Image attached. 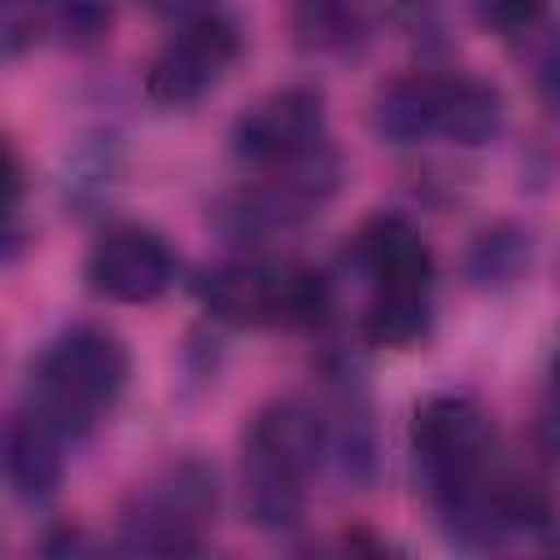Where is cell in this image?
<instances>
[{
    "instance_id": "obj_1",
    "label": "cell",
    "mask_w": 560,
    "mask_h": 560,
    "mask_svg": "<svg viewBox=\"0 0 560 560\" xmlns=\"http://www.w3.org/2000/svg\"><path fill=\"white\" fill-rule=\"evenodd\" d=\"M328 451V424L298 398L267 402L241 446V499L262 534H289L306 512V481Z\"/></svg>"
},
{
    "instance_id": "obj_2",
    "label": "cell",
    "mask_w": 560,
    "mask_h": 560,
    "mask_svg": "<svg viewBox=\"0 0 560 560\" xmlns=\"http://www.w3.org/2000/svg\"><path fill=\"white\" fill-rule=\"evenodd\" d=\"M201 306L232 328H315L332 311V289L298 262L232 258L197 276Z\"/></svg>"
},
{
    "instance_id": "obj_3",
    "label": "cell",
    "mask_w": 560,
    "mask_h": 560,
    "mask_svg": "<svg viewBox=\"0 0 560 560\" xmlns=\"http://www.w3.org/2000/svg\"><path fill=\"white\" fill-rule=\"evenodd\" d=\"M127 346L96 324H74L44 346L31 376V407L44 411L57 429H92L127 385Z\"/></svg>"
},
{
    "instance_id": "obj_4",
    "label": "cell",
    "mask_w": 560,
    "mask_h": 560,
    "mask_svg": "<svg viewBox=\"0 0 560 560\" xmlns=\"http://www.w3.org/2000/svg\"><path fill=\"white\" fill-rule=\"evenodd\" d=\"M411 451H416L420 481H424L433 508L442 512V508L477 494L490 481L494 424H490V416L477 398L433 394L416 407Z\"/></svg>"
},
{
    "instance_id": "obj_5",
    "label": "cell",
    "mask_w": 560,
    "mask_h": 560,
    "mask_svg": "<svg viewBox=\"0 0 560 560\" xmlns=\"http://www.w3.org/2000/svg\"><path fill=\"white\" fill-rule=\"evenodd\" d=\"M219 486L201 459H179L140 481L118 521V547L136 556H188L201 551L214 521Z\"/></svg>"
},
{
    "instance_id": "obj_6",
    "label": "cell",
    "mask_w": 560,
    "mask_h": 560,
    "mask_svg": "<svg viewBox=\"0 0 560 560\" xmlns=\"http://www.w3.org/2000/svg\"><path fill=\"white\" fill-rule=\"evenodd\" d=\"M341 184V158L328 149V140L284 166H271L267 179L245 184L223 197L219 228L232 241H267L284 236L298 223H306Z\"/></svg>"
},
{
    "instance_id": "obj_7",
    "label": "cell",
    "mask_w": 560,
    "mask_h": 560,
    "mask_svg": "<svg viewBox=\"0 0 560 560\" xmlns=\"http://www.w3.org/2000/svg\"><path fill=\"white\" fill-rule=\"evenodd\" d=\"M236 52H241V35L228 18L201 13L192 22H179V31L149 61L144 92L158 105H192L210 88H219V79L236 61Z\"/></svg>"
},
{
    "instance_id": "obj_8",
    "label": "cell",
    "mask_w": 560,
    "mask_h": 560,
    "mask_svg": "<svg viewBox=\"0 0 560 560\" xmlns=\"http://www.w3.org/2000/svg\"><path fill=\"white\" fill-rule=\"evenodd\" d=\"M88 284L92 293L122 302V306H144L153 298H162L175 280V254L166 245L162 232H153L149 223H109L88 254Z\"/></svg>"
},
{
    "instance_id": "obj_9",
    "label": "cell",
    "mask_w": 560,
    "mask_h": 560,
    "mask_svg": "<svg viewBox=\"0 0 560 560\" xmlns=\"http://www.w3.org/2000/svg\"><path fill=\"white\" fill-rule=\"evenodd\" d=\"M319 144H324V96L302 83L267 92L232 127V153L258 171L284 166Z\"/></svg>"
},
{
    "instance_id": "obj_10",
    "label": "cell",
    "mask_w": 560,
    "mask_h": 560,
    "mask_svg": "<svg viewBox=\"0 0 560 560\" xmlns=\"http://www.w3.org/2000/svg\"><path fill=\"white\" fill-rule=\"evenodd\" d=\"M350 258L372 280V289H433V249L407 214H372L354 232Z\"/></svg>"
},
{
    "instance_id": "obj_11",
    "label": "cell",
    "mask_w": 560,
    "mask_h": 560,
    "mask_svg": "<svg viewBox=\"0 0 560 560\" xmlns=\"http://www.w3.org/2000/svg\"><path fill=\"white\" fill-rule=\"evenodd\" d=\"M66 429H57L44 411L22 407L4 424V477L9 490L22 503H48L61 486L66 455H61Z\"/></svg>"
},
{
    "instance_id": "obj_12",
    "label": "cell",
    "mask_w": 560,
    "mask_h": 560,
    "mask_svg": "<svg viewBox=\"0 0 560 560\" xmlns=\"http://www.w3.org/2000/svg\"><path fill=\"white\" fill-rule=\"evenodd\" d=\"M503 131V96L494 83L472 74H438V136L477 149Z\"/></svg>"
},
{
    "instance_id": "obj_13",
    "label": "cell",
    "mask_w": 560,
    "mask_h": 560,
    "mask_svg": "<svg viewBox=\"0 0 560 560\" xmlns=\"http://www.w3.org/2000/svg\"><path fill=\"white\" fill-rule=\"evenodd\" d=\"M372 127L389 144H420L438 136V74H398L376 92Z\"/></svg>"
},
{
    "instance_id": "obj_14",
    "label": "cell",
    "mask_w": 560,
    "mask_h": 560,
    "mask_svg": "<svg viewBox=\"0 0 560 560\" xmlns=\"http://www.w3.org/2000/svg\"><path fill=\"white\" fill-rule=\"evenodd\" d=\"M433 328V289H372L363 332L372 346H416Z\"/></svg>"
},
{
    "instance_id": "obj_15",
    "label": "cell",
    "mask_w": 560,
    "mask_h": 560,
    "mask_svg": "<svg viewBox=\"0 0 560 560\" xmlns=\"http://www.w3.org/2000/svg\"><path fill=\"white\" fill-rule=\"evenodd\" d=\"M293 35L306 52H350L363 39V18L350 0H302Z\"/></svg>"
},
{
    "instance_id": "obj_16",
    "label": "cell",
    "mask_w": 560,
    "mask_h": 560,
    "mask_svg": "<svg viewBox=\"0 0 560 560\" xmlns=\"http://www.w3.org/2000/svg\"><path fill=\"white\" fill-rule=\"evenodd\" d=\"M525 267H529V236L512 223H494L468 245V276L481 289L512 284Z\"/></svg>"
},
{
    "instance_id": "obj_17",
    "label": "cell",
    "mask_w": 560,
    "mask_h": 560,
    "mask_svg": "<svg viewBox=\"0 0 560 560\" xmlns=\"http://www.w3.org/2000/svg\"><path fill=\"white\" fill-rule=\"evenodd\" d=\"M109 0H48V39H57L61 48H96L109 39Z\"/></svg>"
},
{
    "instance_id": "obj_18",
    "label": "cell",
    "mask_w": 560,
    "mask_h": 560,
    "mask_svg": "<svg viewBox=\"0 0 560 560\" xmlns=\"http://www.w3.org/2000/svg\"><path fill=\"white\" fill-rule=\"evenodd\" d=\"M39 39H48V0H0L4 57H22Z\"/></svg>"
},
{
    "instance_id": "obj_19",
    "label": "cell",
    "mask_w": 560,
    "mask_h": 560,
    "mask_svg": "<svg viewBox=\"0 0 560 560\" xmlns=\"http://www.w3.org/2000/svg\"><path fill=\"white\" fill-rule=\"evenodd\" d=\"M547 4L551 0H472V13L490 35L521 39V35H534L542 26Z\"/></svg>"
},
{
    "instance_id": "obj_20",
    "label": "cell",
    "mask_w": 560,
    "mask_h": 560,
    "mask_svg": "<svg viewBox=\"0 0 560 560\" xmlns=\"http://www.w3.org/2000/svg\"><path fill=\"white\" fill-rule=\"evenodd\" d=\"M529 79L547 114L560 118V26L534 31V52H529Z\"/></svg>"
},
{
    "instance_id": "obj_21",
    "label": "cell",
    "mask_w": 560,
    "mask_h": 560,
    "mask_svg": "<svg viewBox=\"0 0 560 560\" xmlns=\"http://www.w3.org/2000/svg\"><path fill=\"white\" fill-rule=\"evenodd\" d=\"M136 4L158 18H171V22H192V18L210 13V0H136Z\"/></svg>"
},
{
    "instance_id": "obj_22",
    "label": "cell",
    "mask_w": 560,
    "mask_h": 560,
    "mask_svg": "<svg viewBox=\"0 0 560 560\" xmlns=\"http://www.w3.org/2000/svg\"><path fill=\"white\" fill-rule=\"evenodd\" d=\"M551 376H556V394H560V350H556V363H551Z\"/></svg>"
}]
</instances>
